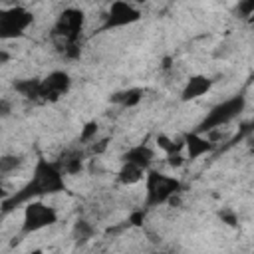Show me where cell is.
Segmentation results:
<instances>
[{"mask_svg": "<svg viewBox=\"0 0 254 254\" xmlns=\"http://www.w3.org/2000/svg\"><path fill=\"white\" fill-rule=\"evenodd\" d=\"M83 20H85V16L79 8H65L58 16L52 32H54V38H58L62 42L64 50L75 46V42L81 34V28H83Z\"/></svg>", "mask_w": 254, "mask_h": 254, "instance_id": "8992f818", "label": "cell"}, {"mask_svg": "<svg viewBox=\"0 0 254 254\" xmlns=\"http://www.w3.org/2000/svg\"><path fill=\"white\" fill-rule=\"evenodd\" d=\"M145 177V169H141L139 165L135 163H129V161H123L119 173H117V181L125 187H133V185H139Z\"/></svg>", "mask_w": 254, "mask_h": 254, "instance_id": "7c38bea8", "label": "cell"}, {"mask_svg": "<svg viewBox=\"0 0 254 254\" xmlns=\"http://www.w3.org/2000/svg\"><path fill=\"white\" fill-rule=\"evenodd\" d=\"M95 135H97V123H95V121H89V123L81 129L79 141H81V143H89V141L95 139Z\"/></svg>", "mask_w": 254, "mask_h": 254, "instance_id": "e0dca14e", "label": "cell"}, {"mask_svg": "<svg viewBox=\"0 0 254 254\" xmlns=\"http://www.w3.org/2000/svg\"><path fill=\"white\" fill-rule=\"evenodd\" d=\"M153 159H155V153H153V149H149L147 145H135V147H131L129 151H125V155H123V161L135 163V165H139V167L145 169V171L151 167Z\"/></svg>", "mask_w": 254, "mask_h": 254, "instance_id": "8fae6325", "label": "cell"}, {"mask_svg": "<svg viewBox=\"0 0 254 254\" xmlns=\"http://www.w3.org/2000/svg\"><path fill=\"white\" fill-rule=\"evenodd\" d=\"M6 196H8V190H6V189H4L2 185H0V202H2V200H4Z\"/></svg>", "mask_w": 254, "mask_h": 254, "instance_id": "603a6c76", "label": "cell"}, {"mask_svg": "<svg viewBox=\"0 0 254 254\" xmlns=\"http://www.w3.org/2000/svg\"><path fill=\"white\" fill-rule=\"evenodd\" d=\"M238 10L242 16H250L254 12V0H238Z\"/></svg>", "mask_w": 254, "mask_h": 254, "instance_id": "ac0fdd59", "label": "cell"}, {"mask_svg": "<svg viewBox=\"0 0 254 254\" xmlns=\"http://www.w3.org/2000/svg\"><path fill=\"white\" fill-rule=\"evenodd\" d=\"M69 75L65 71H52L44 79H40V99L42 101H58L69 89Z\"/></svg>", "mask_w": 254, "mask_h": 254, "instance_id": "ba28073f", "label": "cell"}, {"mask_svg": "<svg viewBox=\"0 0 254 254\" xmlns=\"http://www.w3.org/2000/svg\"><path fill=\"white\" fill-rule=\"evenodd\" d=\"M12 113V103L6 97H0V117H8Z\"/></svg>", "mask_w": 254, "mask_h": 254, "instance_id": "44dd1931", "label": "cell"}, {"mask_svg": "<svg viewBox=\"0 0 254 254\" xmlns=\"http://www.w3.org/2000/svg\"><path fill=\"white\" fill-rule=\"evenodd\" d=\"M167 163H169L171 167H181V165L185 163L183 151H181V153H169V155H167Z\"/></svg>", "mask_w": 254, "mask_h": 254, "instance_id": "ffe728a7", "label": "cell"}, {"mask_svg": "<svg viewBox=\"0 0 254 254\" xmlns=\"http://www.w3.org/2000/svg\"><path fill=\"white\" fill-rule=\"evenodd\" d=\"M141 18V10L131 4L129 0H115L111 2L107 14H105V24H103V30H109V28H123V26H129L133 22H137Z\"/></svg>", "mask_w": 254, "mask_h": 254, "instance_id": "52a82bcc", "label": "cell"}, {"mask_svg": "<svg viewBox=\"0 0 254 254\" xmlns=\"http://www.w3.org/2000/svg\"><path fill=\"white\" fill-rule=\"evenodd\" d=\"M212 149H214V143L208 139V135L204 137V133L190 131V133L183 135V151H187V159H190V161L210 153Z\"/></svg>", "mask_w": 254, "mask_h": 254, "instance_id": "9c48e42d", "label": "cell"}, {"mask_svg": "<svg viewBox=\"0 0 254 254\" xmlns=\"http://www.w3.org/2000/svg\"><path fill=\"white\" fill-rule=\"evenodd\" d=\"M131 4H143V2H147V0H129Z\"/></svg>", "mask_w": 254, "mask_h": 254, "instance_id": "cb8c5ba5", "label": "cell"}, {"mask_svg": "<svg viewBox=\"0 0 254 254\" xmlns=\"http://www.w3.org/2000/svg\"><path fill=\"white\" fill-rule=\"evenodd\" d=\"M14 89H16L22 97H26V99H34V101L40 99V79H36V77L16 81V83H14Z\"/></svg>", "mask_w": 254, "mask_h": 254, "instance_id": "4fadbf2b", "label": "cell"}, {"mask_svg": "<svg viewBox=\"0 0 254 254\" xmlns=\"http://www.w3.org/2000/svg\"><path fill=\"white\" fill-rule=\"evenodd\" d=\"M93 234H95V228H93V224H91L89 220L79 218V220H75V222H73V228H71V238H73L75 242L83 244V242L91 240V238H93Z\"/></svg>", "mask_w": 254, "mask_h": 254, "instance_id": "5bb4252c", "label": "cell"}, {"mask_svg": "<svg viewBox=\"0 0 254 254\" xmlns=\"http://www.w3.org/2000/svg\"><path fill=\"white\" fill-rule=\"evenodd\" d=\"M220 220L224 224H228V226H236V222H238V218H236V214L232 210H220Z\"/></svg>", "mask_w": 254, "mask_h": 254, "instance_id": "d6986e66", "label": "cell"}, {"mask_svg": "<svg viewBox=\"0 0 254 254\" xmlns=\"http://www.w3.org/2000/svg\"><path fill=\"white\" fill-rule=\"evenodd\" d=\"M20 165H22V159H20L18 155H2V157H0V173H2V175L14 173Z\"/></svg>", "mask_w": 254, "mask_h": 254, "instance_id": "2e32d148", "label": "cell"}, {"mask_svg": "<svg viewBox=\"0 0 254 254\" xmlns=\"http://www.w3.org/2000/svg\"><path fill=\"white\" fill-rule=\"evenodd\" d=\"M143 181H145V206H149V208L169 202L181 190L179 179L169 177L159 171L147 169Z\"/></svg>", "mask_w": 254, "mask_h": 254, "instance_id": "7a4b0ae2", "label": "cell"}, {"mask_svg": "<svg viewBox=\"0 0 254 254\" xmlns=\"http://www.w3.org/2000/svg\"><path fill=\"white\" fill-rule=\"evenodd\" d=\"M65 189L64 183V173L58 165V161H48V159H38L34 165L32 179L16 190V194H8L2 200V210L10 212L20 204H26L32 198H42L46 194H54Z\"/></svg>", "mask_w": 254, "mask_h": 254, "instance_id": "6da1fadb", "label": "cell"}, {"mask_svg": "<svg viewBox=\"0 0 254 254\" xmlns=\"http://www.w3.org/2000/svg\"><path fill=\"white\" fill-rule=\"evenodd\" d=\"M212 87V79H208L206 75L198 73V75H190L181 91V99L183 101H192V99H198L202 97L204 93H208Z\"/></svg>", "mask_w": 254, "mask_h": 254, "instance_id": "30bf717a", "label": "cell"}, {"mask_svg": "<svg viewBox=\"0 0 254 254\" xmlns=\"http://www.w3.org/2000/svg\"><path fill=\"white\" fill-rule=\"evenodd\" d=\"M34 14L24 6L0 8V40H16L32 26Z\"/></svg>", "mask_w": 254, "mask_h": 254, "instance_id": "5b68a950", "label": "cell"}, {"mask_svg": "<svg viewBox=\"0 0 254 254\" xmlns=\"http://www.w3.org/2000/svg\"><path fill=\"white\" fill-rule=\"evenodd\" d=\"M56 222H58L56 208L46 204L44 200L32 198L24 204V214H22V232L24 234L40 232V230H44Z\"/></svg>", "mask_w": 254, "mask_h": 254, "instance_id": "277c9868", "label": "cell"}, {"mask_svg": "<svg viewBox=\"0 0 254 254\" xmlns=\"http://www.w3.org/2000/svg\"><path fill=\"white\" fill-rule=\"evenodd\" d=\"M244 105H246V101H244L242 95H234V97H230V99H224V101L216 103V105L206 113V117L202 119V123L198 125L196 131H198V133H210V131H214V129H220L222 125H228L232 119H236V117L242 113Z\"/></svg>", "mask_w": 254, "mask_h": 254, "instance_id": "3957f363", "label": "cell"}, {"mask_svg": "<svg viewBox=\"0 0 254 254\" xmlns=\"http://www.w3.org/2000/svg\"><path fill=\"white\" fill-rule=\"evenodd\" d=\"M8 62H10V54H8L6 50H0V65L8 64Z\"/></svg>", "mask_w": 254, "mask_h": 254, "instance_id": "7402d4cb", "label": "cell"}, {"mask_svg": "<svg viewBox=\"0 0 254 254\" xmlns=\"http://www.w3.org/2000/svg\"><path fill=\"white\" fill-rule=\"evenodd\" d=\"M141 99H143V91L137 87H131V89H125L113 95V101L119 103L121 107H135Z\"/></svg>", "mask_w": 254, "mask_h": 254, "instance_id": "9a60e30c", "label": "cell"}]
</instances>
